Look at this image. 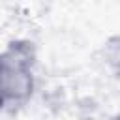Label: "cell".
Segmentation results:
<instances>
[{
	"mask_svg": "<svg viewBox=\"0 0 120 120\" xmlns=\"http://www.w3.org/2000/svg\"><path fill=\"white\" fill-rule=\"evenodd\" d=\"M105 62L120 81V36H112L105 43Z\"/></svg>",
	"mask_w": 120,
	"mask_h": 120,
	"instance_id": "obj_2",
	"label": "cell"
},
{
	"mask_svg": "<svg viewBox=\"0 0 120 120\" xmlns=\"http://www.w3.org/2000/svg\"><path fill=\"white\" fill-rule=\"evenodd\" d=\"M38 49L30 39H13L0 51V111L30 101L36 88Z\"/></svg>",
	"mask_w": 120,
	"mask_h": 120,
	"instance_id": "obj_1",
	"label": "cell"
}]
</instances>
